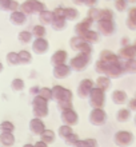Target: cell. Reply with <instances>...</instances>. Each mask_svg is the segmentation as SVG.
I'll return each instance as SVG.
<instances>
[{
    "instance_id": "50",
    "label": "cell",
    "mask_w": 136,
    "mask_h": 147,
    "mask_svg": "<svg viewBox=\"0 0 136 147\" xmlns=\"http://www.w3.org/2000/svg\"><path fill=\"white\" fill-rule=\"evenodd\" d=\"M127 19H131V20H135L136 22V7H131L128 9V16Z\"/></svg>"
},
{
    "instance_id": "59",
    "label": "cell",
    "mask_w": 136,
    "mask_h": 147,
    "mask_svg": "<svg viewBox=\"0 0 136 147\" xmlns=\"http://www.w3.org/2000/svg\"><path fill=\"white\" fill-rule=\"evenodd\" d=\"M128 3H136V0H127Z\"/></svg>"
},
{
    "instance_id": "18",
    "label": "cell",
    "mask_w": 136,
    "mask_h": 147,
    "mask_svg": "<svg viewBox=\"0 0 136 147\" xmlns=\"http://www.w3.org/2000/svg\"><path fill=\"white\" fill-rule=\"evenodd\" d=\"M111 100H112L113 105L116 106H123L128 102V95L125 92L124 90H113L112 94H111Z\"/></svg>"
},
{
    "instance_id": "8",
    "label": "cell",
    "mask_w": 136,
    "mask_h": 147,
    "mask_svg": "<svg viewBox=\"0 0 136 147\" xmlns=\"http://www.w3.org/2000/svg\"><path fill=\"white\" fill-rule=\"evenodd\" d=\"M70 47L71 50L76 51V52H83V54H92V44L87 43L86 40H83L80 36L74 35L70 39Z\"/></svg>"
},
{
    "instance_id": "53",
    "label": "cell",
    "mask_w": 136,
    "mask_h": 147,
    "mask_svg": "<svg viewBox=\"0 0 136 147\" xmlns=\"http://www.w3.org/2000/svg\"><path fill=\"white\" fill-rule=\"evenodd\" d=\"M72 147H87V143H86V139H79L76 143L74 144Z\"/></svg>"
},
{
    "instance_id": "27",
    "label": "cell",
    "mask_w": 136,
    "mask_h": 147,
    "mask_svg": "<svg viewBox=\"0 0 136 147\" xmlns=\"http://www.w3.org/2000/svg\"><path fill=\"white\" fill-rule=\"evenodd\" d=\"M16 142L13 132H0V144L4 147H12Z\"/></svg>"
},
{
    "instance_id": "31",
    "label": "cell",
    "mask_w": 136,
    "mask_h": 147,
    "mask_svg": "<svg viewBox=\"0 0 136 147\" xmlns=\"http://www.w3.org/2000/svg\"><path fill=\"white\" fill-rule=\"evenodd\" d=\"M17 40H19L21 44H31L32 40H33V35H32V32L28 31V30H21V31L17 34Z\"/></svg>"
},
{
    "instance_id": "48",
    "label": "cell",
    "mask_w": 136,
    "mask_h": 147,
    "mask_svg": "<svg viewBox=\"0 0 136 147\" xmlns=\"http://www.w3.org/2000/svg\"><path fill=\"white\" fill-rule=\"evenodd\" d=\"M86 143H87V147H99V142L95 138H87Z\"/></svg>"
},
{
    "instance_id": "9",
    "label": "cell",
    "mask_w": 136,
    "mask_h": 147,
    "mask_svg": "<svg viewBox=\"0 0 136 147\" xmlns=\"http://www.w3.org/2000/svg\"><path fill=\"white\" fill-rule=\"evenodd\" d=\"M107 119H108V114L104 109H92L88 115V120L92 126H96V127H100V126H104L107 123Z\"/></svg>"
},
{
    "instance_id": "26",
    "label": "cell",
    "mask_w": 136,
    "mask_h": 147,
    "mask_svg": "<svg viewBox=\"0 0 136 147\" xmlns=\"http://www.w3.org/2000/svg\"><path fill=\"white\" fill-rule=\"evenodd\" d=\"M80 18V12L76 7H64V19L67 22H76Z\"/></svg>"
},
{
    "instance_id": "20",
    "label": "cell",
    "mask_w": 136,
    "mask_h": 147,
    "mask_svg": "<svg viewBox=\"0 0 136 147\" xmlns=\"http://www.w3.org/2000/svg\"><path fill=\"white\" fill-rule=\"evenodd\" d=\"M119 58L121 60H128V59H135L136 58V48L133 44H128L125 47H120L119 50Z\"/></svg>"
},
{
    "instance_id": "30",
    "label": "cell",
    "mask_w": 136,
    "mask_h": 147,
    "mask_svg": "<svg viewBox=\"0 0 136 147\" xmlns=\"http://www.w3.org/2000/svg\"><path fill=\"white\" fill-rule=\"evenodd\" d=\"M40 140H43L44 143L47 144H52L56 140V132L54 131V130H50V128H46L42 134H40Z\"/></svg>"
},
{
    "instance_id": "22",
    "label": "cell",
    "mask_w": 136,
    "mask_h": 147,
    "mask_svg": "<svg viewBox=\"0 0 136 147\" xmlns=\"http://www.w3.org/2000/svg\"><path fill=\"white\" fill-rule=\"evenodd\" d=\"M99 59L103 60V62H105V63H117V62H120L121 60V59L119 58V55L115 54V52L111 51V50L100 51V54H99Z\"/></svg>"
},
{
    "instance_id": "60",
    "label": "cell",
    "mask_w": 136,
    "mask_h": 147,
    "mask_svg": "<svg viewBox=\"0 0 136 147\" xmlns=\"http://www.w3.org/2000/svg\"><path fill=\"white\" fill-rule=\"evenodd\" d=\"M133 122H135V126H136V114H135V118H133Z\"/></svg>"
},
{
    "instance_id": "13",
    "label": "cell",
    "mask_w": 136,
    "mask_h": 147,
    "mask_svg": "<svg viewBox=\"0 0 136 147\" xmlns=\"http://www.w3.org/2000/svg\"><path fill=\"white\" fill-rule=\"evenodd\" d=\"M50 51V42L46 38H36L32 40V52L36 55H44Z\"/></svg>"
},
{
    "instance_id": "43",
    "label": "cell",
    "mask_w": 136,
    "mask_h": 147,
    "mask_svg": "<svg viewBox=\"0 0 136 147\" xmlns=\"http://www.w3.org/2000/svg\"><path fill=\"white\" fill-rule=\"evenodd\" d=\"M56 106H58L59 111H64V110H68V109H74V103H72V102H58Z\"/></svg>"
},
{
    "instance_id": "33",
    "label": "cell",
    "mask_w": 136,
    "mask_h": 147,
    "mask_svg": "<svg viewBox=\"0 0 136 147\" xmlns=\"http://www.w3.org/2000/svg\"><path fill=\"white\" fill-rule=\"evenodd\" d=\"M123 67H124V72L129 75H135L136 74V58L128 59V60H123Z\"/></svg>"
},
{
    "instance_id": "3",
    "label": "cell",
    "mask_w": 136,
    "mask_h": 147,
    "mask_svg": "<svg viewBox=\"0 0 136 147\" xmlns=\"http://www.w3.org/2000/svg\"><path fill=\"white\" fill-rule=\"evenodd\" d=\"M32 111H33V116L35 118H40L44 119L50 114V106H48V100H46L44 98H42L40 95L32 98Z\"/></svg>"
},
{
    "instance_id": "63",
    "label": "cell",
    "mask_w": 136,
    "mask_h": 147,
    "mask_svg": "<svg viewBox=\"0 0 136 147\" xmlns=\"http://www.w3.org/2000/svg\"><path fill=\"white\" fill-rule=\"evenodd\" d=\"M135 96H136V92H135Z\"/></svg>"
},
{
    "instance_id": "62",
    "label": "cell",
    "mask_w": 136,
    "mask_h": 147,
    "mask_svg": "<svg viewBox=\"0 0 136 147\" xmlns=\"http://www.w3.org/2000/svg\"><path fill=\"white\" fill-rule=\"evenodd\" d=\"M105 1H109V0H105Z\"/></svg>"
},
{
    "instance_id": "17",
    "label": "cell",
    "mask_w": 136,
    "mask_h": 147,
    "mask_svg": "<svg viewBox=\"0 0 136 147\" xmlns=\"http://www.w3.org/2000/svg\"><path fill=\"white\" fill-rule=\"evenodd\" d=\"M72 74V68L70 67L68 63L66 64H60V66H55L52 68V75L56 79H66Z\"/></svg>"
},
{
    "instance_id": "15",
    "label": "cell",
    "mask_w": 136,
    "mask_h": 147,
    "mask_svg": "<svg viewBox=\"0 0 136 147\" xmlns=\"http://www.w3.org/2000/svg\"><path fill=\"white\" fill-rule=\"evenodd\" d=\"M95 24V20L91 19V18H84L83 20H80V22H78V23L75 24L74 27V32L76 36H80L82 34H84L86 31H88V30H91L92 28V26Z\"/></svg>"
},
{
    "instance_id": "24",
    "label": "cell",
    "mask_w": 136,
    "mask_h": 147,
    "mask_svg": "<svg viewBox=\"0 0 136 147\" xmlns=\"http://www.w3.org/2000/svg\"><path fill=\"white\" fill-rule=\"evenodd\" d=\"M111 86H112V79L108 76H105V75H99V76L96 78V80H95V87L103 90L105 92L111 88Z\"/></svg>"
},
{
    "instance_id": "37",
    "label": "cell",
    "mask_w": 136,
    "mask_h": 147,
    "mask_svg": "<svg viewBox=\"0 0 136 147\" xmlns=\"http://www.w3.org/2000/svg\"><path fill=\"white\" fill-rule=\"evenodd\" d=\"M5 60L9 66H20V58L19 54L15 52V51H9L7 55H5Z\"/></svg>"
},
{
    "instance_id": "49",
    "label": "cell",
    "mask_w": 136,
    "mask_h": 147,
    "mask_svg": "<svg viewBox=\"0 0 136 147\" xmlns=\"http://www.w3.org/2000/svg\"><path fill=\"white\" fill-rule=\"evenodd\" d=\"M125 26H127V28H128V30H131V31H136V22H135V20L127 19V20H125Z\"/></svg>"
},
{
    "instance_id": "12",
    "label": "cell",
    "mask_w": 136,
    "mask_h": 147,
    "mask_svg": "<svg viewBox=\"0 0 136 147\" xmlns=\"http://www.w3.org/2000/svg\"><path fill=\"white\" fill-rule=\"evenodd\" d=\"M60 120L63 124L74 127L79 123V114L75 109L64 110V111H60Z\"/></svg>"
},
{
    "instance_id": "1",
    "label": "cell",
    "mask_w": 136,
    "mask_h": 147,
    "mask_svg": "<svg viewBox=\"0 0 136 147\" xmlns=\"http://www.w3.org/2000/svg\"><path fill=\"white\" fill-rule=\"evenodd\" d=\"M93 70L99 75H105L111 79H117V78L123 76V74H125L124 67H123V60L117 63H105L100 59H97L93 64Z\"/></svg>"
},
{
    "instance_id": "4",
    "label": "cell",
    "mask_w": 136,
    "mask_h": 147,
    "mask_svg": "<svg viewBox=\"0 0 136 147\" xmlns=\"http://www.w3.org/2000/svg\"><path fill=\"white\" fill-rule=\"evenodd\" d=\"M20 11H23L27 16L29 15H39L42 11L46 9V3L42 0H24L20 4Z\"/></svg>"
},
{
    "instance_id": "21",
    "label": "cell",
    "mask_w": 136,
    "mask_h": 147,
    "mask_svg": "<svg viewBox=\"0 0 136 147\" xmlns=\"http://www.w3.org/2000/svg\"><path fill=\"white\" fill-rule=\"evenodd\" d=\"M20 8V3L16 0H0V11L11 13Z\"/></svg>"
},
{
    "instance_id": "42",
    "label": "cell",
    "mask_w": 136,
    "mask_h": 147,
    "mask_svg": "<svg viewBox=\"0 0 136 147\" xmlns=\"http://www.w3.org/2000/svg\"><path fill=\"white\" fill-rule=\"evenodd\" d=\"M87 16L91 18V19L95 20V23H96L97 20H99V16H100V8L97 7H90L88 8V11H87Z\"/></svg>"
},
{
    "instance_id": "32",
    "label": "cell",
    "mask_w": 136,
    "mask_h": 147,
    "mask_svg": "<svg viewBox=\"0 0 136 147\" xmlns=\"http://www.w3.org/2000/svg\"><path fill=\"white\" fill-rule=\"evenodd\" d=\"M72 134H74V128L71 127V126H67V124H62V126L58 128V132H56V135H58L59 138H62L63 140H66L67 138L70 135H72Z\"/></svg>"
},
{
    "instance_id": "10",
    "label": "cell",
    "mask_w": 136,
    "mask_h": 147,
    "mask_svg": "<svg viewBox=\"0 0 136 147\" xmlns=\"http://www.w3.org/2000/svg\"><path fill=\"white\" fill-rule=\"evenodd\" d=\"M93 88H95V80H92L91 78H84L80 80L78 88H76V95L80 99H88Z\"/></svg>"
},
{
    "instance_id": "25",
    "label": "cell",
    "mask_w": 136,
    "mask_h": 147,
    "mask_svg": "<svg viewBox=\"0 0 136 147\" xmlns=\"http://www.w3.org/2000/svg\"><path fill=\"white\" fill-rule=\"evenodd\" d=\"M38 19H39V24L47 27V26H51V23H52L54 13H52V11H50V9L46 8L44 11H42L39 15H38Z\"/></svg>"
},
{
    "instance_id": "19",
    "label": "cell",
    "mask_w": 136,
    "mask_h": 147,
    "mask_svg": "<svg viewBox=\"0 0 136 147\" xmlns=\"http://www.w3.org/2000/svg\"><path fill=\"white\" fill-rule=\"evenodd\" d=\"M27 20H28V16L25 15L23 11H20V9L9 13V22H11L13 26L21 27V26H24V24L27 23Z\"/></svg>"
},
{
    "instance_id": "2",
    "label": "cell",
    "mask_w": 136,
    "mask_h": 147,
    "mask_svg": "<svg viewBox=\"0 0 136 147\" xmlns=\"http://www.w3.org/2000/svg\"><path fill=\"white\" fill-rule=\"evenodd\" d=\"M91 62H92V56L90 54H83V52H78V54L72 56L68 60V64L75 72H82V71L87 70L90 67Z\"/></svg>"
},
{
    "instance_id": "55",
    "label": "cell",
    "mask_w": 136,
    "mask_h": 147,
    "mask_svg": "<svg viewBox=\"0 0 136 147\" xmlns=\"http://www.w3.org/2000/svg\"><path fill=\"white\" fill-rule=\"evenodd\" d=\"M75 5H83V0H72Z\"/></svg>"
},
{
    "instance_id": "14",
    "label": "cell",
    "mask_w": 136,
    "mask_h": 147,
    "mask_svg": "<svg viewBox=\"0 0 136 147\" xmlns=\"http://www.w3.org/2000/svg\"><path fill=\"white\" fill-rule=\"evenodd\" d=\"M68 60H70V56H68L67 50H56L50 58V62L52 64V67L66 64V63H68Z\"/></svg>"
},
{
    "instance_id": "23",
    "label": "cell",
    "mask_w": 136,
    "mask_h": 147,
    "mask_svg": "<svg viewBox=\"0 0 136 147\" xmlns=\"http://www.w3.org/2000/svg\"><path fill=\"white\" fill-rule=\"evenodd\" d=\"M80 38L83 39V40H86L87 43H90V44H96V43H99L100 42V38H101V35L99 34V32L96 31V30H88V31H86L84 34H82L80 35Z\"/></svg>"
},
{
    "instance_id": "39",
    "label": "cell",
    "mask_w": 136,
    "mask_h": 147,
    "mask_svg": "<svg viewBox=\"0 0 136 147\" xmlns=\"http://www.w3.org/2000/svg\"><path fill=\"white\" fill-rule=\"evenodd\" d=\"M113 18H115V13H113L112 9H109V8H100L99 20H113Z\"/></svg>"
},
{
    "instance_id": "41",
    "label": "cell",
    "mask_w": 136,
    "mask_h": 147,
    "mask_svg": "<svg viewBox=\"0 0 136 147\" xmlns=\"http://www.w3.org/2000/svg\"><path fill=\"white\" fill-rule=\"evenodd\" d=\"M113 7L117 12H124L128 8V1L127 0H115L113 1Z\"/></svg>"
},
{
    "instance_id": "46",
    "label": "cell",
    "mask_w": 136,
    "mask_h": 147,
    "mask_svg": "<svg viewBox=\"0 0 136 147\" xmlns=\"http://www.w3.org/2000/svg\"><path fill=\"white\" fill-rule=\"evenodd\" d=\"M52 13H54V16H59V18H64V7H62V5H59V7H56L52 11Z\"/></svg>"
},
{
    "instance_id": "61",
    "label": "cell",
    "mask_w": 136,
    "mask_h": 147,
    "mask_svg": "<svg viewBox=\"0 0 136 147\" xmlns=\"http://www.w3.org/2000/svg\"><path fill=\"white\" fill-rule=\"evenodd\" d=\"M133 47H135V48H136V40H135V42H133Z\"/></svg>"
},
{
    "instance_id": "11",
    "label": "cell",
    "mask_w": 136,
    "mask_h": 147,
    "mask_svg": "<svg viewBox=\"0 0 136 147\" xmlns=\"http://www.w3.org/2000/svg\"><path fill=\"white\" fill-rule=\"evenodd\" d=\"M96 31L101 36H111L116 31V23L115 20H97Z\"/></svg>"
},
{
    "instance_id": "35",
    "label": "cell",
    "mask_w": 136,
    "mask_h": 147,
    "mask_svg": "<svg viewBox=\"0 0 136 147\" xmlns=\"http://www.w3.org/2000/svg\"><path fill=\"white\" fill-rule=\"evenodd\" d=\"M32 35H33V39L36 38H46L47 35V27L42 26V24H35L31 30Z\"/></svg>"
},
{
    "instance_id": "28",
    "label": "cell",
    "mask_w": 136,
    "mask_h": 147,
    "mask_svg": "<svg viewBox=\"0 0 136 147\" xmlns=\"http://www.w3.org/2000/svg\"><path fill=\"white\" fill-rule=\"evenodd\" d=\"M132 116V111L128 109V107H121L116 111V120L119 123H125L128 122Z\"/></svg>"
},
{
    "instance_id": "51",
    "label": "cell",
    "mask_w": 136,
    "mask_h": 147,
    "mask_svg": "<svg viewBox=\"0 0 136 147\" xmlns=\"http://www.w3.org/2000/svg\"><path fill=\"white\" fill-rule=\"evenodd\" d=\"M97 4V0H83V5H86V7H95Z\"/></svg>"
},
{
    "instance_id": "54",
    "label": "cell",
    "mask_w": 136,
    "mask_h": 147,
    "mask_svg": "<svg viewBox=\"0 0 136 147\" xmlns=\"http://www.w3.org/2000/svg\"><path fill=\"white\" fill-rule=\"evenodd\" d=\"M33 144H35V147H48V144H47V143H44V142H43V140H38V142H35V143H33Z\"/></svg>"
},
{
    "instance_id": "7",
    "label": "cell",
    "mask_w": 136,
    "mask_h": 147,
    "mask_svg": "<svg viewBox=\"0 0 136 147\" xmlns=\"http://www.w3.org/2000/svg\"><path fill=\"white\" fill-rule=\"evenodd\" d=\"M88 103H90V106L92 109H104L105 91L95 87V88L91 91L90 96H88Z\"/></svg>"
},
{
    "instance_id": "29",
    "label": "cell",
    "mask_w": 136,
    "mask_h": 147,
    "mask_svg": "<svg viewBox=\"0 0 136 147\" xmlns=\"http://www.w3.org/2000/svg\"><path fill=\"white\" fill-rule=\"evenodd\" d=\"M67 22L64 18H59V16H54V19H52V23H51V27H52V30L54 31H64L67 28Z\"/></svg>"
},
{
    "instance_id": "64",
    "label": "cell",
    "mask_w": 136,
    "mask_h": 147,
    "mask_svg": "<svg viewBox=\"0 0 136 147\" xmlns=\"http://www.w3.org/2000/svg\"><path fill=\"white\" fill-rule=\"evenodd\" d=\"M1 147H4V146H1Z\"/></svg>"
},
{
    "instance_id": "16",
    "label": "cell",
    "mask_w": 136,
    "mask_h": 147,
    "mask_svg": "<svg viewBox=\"0 0 136 147\" xmlns=\"http://www.w3.org/2000/svg\"><path fill=\"white\" fill-rule=\"evenodd\" d=\"M28 128L29 131L33 134V135H40L42 132L46 130V123H44V119H40V118H32L28 123Z\"/></svg>"
},
{
    "instance_id": "40",
    "label": "cell",
    "mask_w": 136,
    "mask_h": 147,
    "mask_svg": "<svg viewBox=\"0 0 136 147\" xmlns=\"http://www.w3.org/2000/svg\"><path fill=\"white\" fill-rule=\"evenodd\" d=\"M39 95L42 98H44L46 100H48V102L54 100V96H52V87H42V88H40Z\"/></svg>"
},
{
    "instance_id": "57",
    "label": "cell",
    "mask_w": 136,
    "mask_h": 147,
    "mask_svg": "<svg viewBox=\"0 0 136 147\" xmlns=\"http://www.w3.org/2000/svg\"><path fill=\"white\" fill-rule=\"evenodd\" d=\"M21 147H35V144H32V143H25V144H23Z\"/></svg>"
},
{
    "instance_id": "44",
    "label": "cell",
    "mask_w": 136,
    "mask_h": 147,
    "mask_svg": "<svg viewBox=\"0 0 136 147\" xmlns=\"http://www.w3.org/2000/svg\"><path fill=\"white\" fill-rule=\"evenodd\" d=\"M79 139H80V138H79V135L76 134V132H74V134L68 136V138H67V139L64 140V142H66V143L68 144V146H74V144L76 143V142H78Z\"/></svg>"
},
{
    "instance_id": "5",
    "label": "cell",
    "mask_w": 136,
    "mask_h": 147,
    "mask_svg": "<svg viewBox=\"0 0 136 147\" xmlns=\"http://www.w3.org/2000/svg\"><path fill=\"white\" fill-rule=\"evenodd\" d=\"M133 132L129 130H117L113 134V143L117 147H128L133 143Z\"/></svg>"
},
{
    "instance_id": "56",
    "label": "cell",
    "mask_w": 136,
    "mask_h": 147,
    "mask_svg": "<svg viewBox=\"0 0 136 147\" xmlns=\"http://www.w3.org/2000/svg\"><path fill=\"white\" fill-rule=\"evenodd\" d=\"M36 75H38V74H36V71L32 70V72L29 74V78H31V79H32V78H36Z\"/></svg>"
},
{
    "instance_id": "58",
    "label": "cell",
    "mask_w": 136,
    "mask_h": 147,
    "mask_svg": "<svg viewBox=\"0 0 136 147\" xmlns=\"http://www.w3.org/2000/svg\"><path fill=\"white\" fill-rule=\"evenodd\" d=\"M3 71H4V64H3L1 62H0V74L3 72Z\"/></svg>"
},
{
    "instance_id": "47",
    "label": "cell",
    "mask_w": 136,
    "mask_h": 147,
    "mask_svg": "<svg viewBox=\"0 0 136 147\" xmlns=\"http://www.w3.org/2000/svg\"><path fill=\"white\" fill-rule=\"evenodd\" d=\"M127 105H128V109L131 110V111L136 112V96H133V98H131V99H128Z\"/></svg>"
},
{
    "instance_id": "34",
    "label": "cell",
    "mask_w": 136,
    "mask_h": 147,
    "mask_svg": "<svg viewBox=\"0 0 136 147\" xmlns=\"http://www.w3.org/2000/svg\"><path fill=\"white\" fill-rule=\"evenodd\" d=\"M24 88H25V82H24L21 78H15V79H12V82H11L12 91H15V92H21Z\"/></svg>"
},
{
    "instance_id": "6",
    "label": "cell",
    "mask_w": 136,
    "mask_h": 147,
    "mask_svg": "<svg viewBox=\"0 0 136 147\" xmlns=\"http://www.w3.org/2000/svg\"><path fill=\"white\" fill-rule=\"evenodd\" d=\"M52 96L56 102H72L74 92L62 84H55L52 87Z\"/></svg>"
},
{
    "instance_id": "38",
    "label": "cell",
    "mask_w": 136,
    "mask_h": 147,
    "mask_svg": "<svg viewBox=\"0 0 136 147\" xmlns=\"http://www.w3.org/2000/svg\"><path fill=\"white\" fill-rule=\"evenodd\" d=\"M15 124L11 120H3L0 123V132H15Z\"/></svg>"
},
{
    "instance_id": "45",
    "label": "cell",
    "mask_w": 136,
    "mask_h": 147,
    "mask_svg": "<svg viewBox=\"0 0 136 147\" xmlns=\"http://www.w3.org/2000/svg\"><path fill=\"white\" fill-rule=\"evenodd\" d=\"M40 88H42V87H40V86H31V87H29V90H28V92H29V95H31V96H36V95H39V92H40Z\"/></svg>"
},
{
    "instance_id": "36",
    "label": "cell",
    "mask_w": 136,
    "mask_h": 147,
    "mask_svg": "<svg viewBox=\"0 0 136 147\" xmlns=\"http://www.w3.org/2000/svg\"><path fill=\"white\" fill-rule=\"evenodd\" d=\"M17 54H19V58H20V64L27 66V64H29V63L32 62V54H31V51H28V50H20Z\"/></svg>"
},
{
    "instance_id": "52",
    "label": "cell",
    "mask_w": 136,
    "mask_h": 147,
    "mask_svg": "<svg viewBox=\"0 0 136 147\" xmlns=\"http://www.w3.org/2000/svg\"><path fill=\"white\" fill-rule=\"evenodd\" d=\"M128 44H131L129 38L128 36H123V38L120 39V47H125V46H128Z\"/></svg>"
}]
</instances>
